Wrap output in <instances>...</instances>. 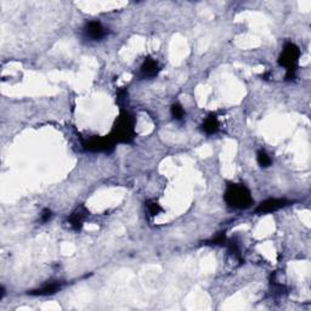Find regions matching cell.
<instances>
[{"mask_svg":"<svg viewBox=\"0 0 311 311\" xmlns=\"http://www.w3.org/2000/svg\"><path fill=\"white\" fill-rule=\"evenodd\" d=\"M108 34V29L106 28L101 22L97 21H91V22L86 23V26L84 27V35L88 38L89 40H101Z\"/></svg>","mask_w":311,"mask_h":311,"instance_id":"cell-5","label":"cell"},{"mask_svg":"<svg viewBox=\"0 0 311 311\" xmlns=\"http://www.w3.org/2000/svg\"><path fill=\"white\" fill-rule=\"evenodd\" d=\"M61 288H62V282H60V281H53V282L45 283V285L42 286L40 288L28 292V294H31V296H40V297L53 296V294H55L56 292H59Z\"/></svg>","mask_w":311,"mask_h":311,"instance_id":"cell-8","label":"cell"},{"mask_svg":"<svg viewBox=\"0 0 311 311\" xmlns=\"http://www.w3.org/2000/svg\"><path fill=\"white\" fill-rule=\"evenodd\" d=\"M147 211H149V213L152 215V217H156V215L159 214L163 209H162V207L157 203V202L150 201V202H147Z\"/></svg>","mask_w":311,"mask_h":311,"instance_id":"cell-13","label":"cell"},{"mask_svg":"<svg viewBox=\"0 0 311 311\" xmlns=\"http://www.w3.org/2000/svg\"><path fill=\"white\" fill-rule=\"evenodd\" d=\"M202 129L208 135H213V134H217L219 132V121H218V117L215 114H211L206 118V121L202 124Z\"/></svg>","mask_w":311,"mask_h":311,"instance_id":"cell-10","label":"cell"},{"mask_svg":"<svg viewBox=\"0 0 311 311\" xmlns=\"http://www.w3.org/2000/svg\"><path fill=\"white\" fill-rule=\"evenodd\" d=\"M256 160H258L259 165L263 168H266V167H270L272 163L271 158H270V156L266 154L265 151H263V150H260V151L258 152V155H256Z\"/></svg>","mask_w":311,"mask_h":311,"instance_id":"cell-11","label":"cell"},{"mask_svg":"<svg viewBox=\"0 0 311 311\" xmlns=\"http://www.w3.org/2000/svg\"><path fill=\"white\" fill-rule=\"evenodd\" d=\"M0 292H1V296H0V300H2V299H4V297H5V289H4V287L0 288Z\"/></svg>","mask_w":311,"mask_h":311,"instance_id":"cell-16","label":"cell"},{"mask_svg":"<svg viewBox=\"0 0 311 311\" xmlns=\"http://www.w3.org/2000/svg\"><path fill=\"white\" fill-rule=\"evenodd\" d=\"M160 68L157 61L152 59H146L140 68V77L141 78H155L159 73Z\"/></svg>","mask_w":311,"mask_h":311,"instance_id":"cell-7","label":"cell"},{"mask_svg":"<svg viewBox=\"0 0 311 311\" xmlns=\"http://www.w3.org/2000/svg\"><path fill=\"white\" fill-rule=\"evenodd\" d=\"M110 136L116 144H130L135 138V119L129 111L122 110Z\"/></svg>","mask_w":311,"mask_h":311,"instance_id":"cell-1","label":"cell"},{"mask_svg":"<svg viewBox=\"0 0 311 311\" xmlns=\"http://www.w3.org/2000/svg\"><path fill=\"white\" fill-rule=\"evenodd\" d=\"M289 202L285 198H269V200L261 202L255 208V213L258 214H266V213L276 212L278 209L286 207Z\"/></svg>","mask_w":311,"mask_h":311,"instance_id":"cell-6","label":"cell"},{"mask_svg":"<svg viewBox=\"0 0 311 311\" xmlns=\"http://www.w3.org/2000/svg\"><path fill=\"white\" fill-rule=\"evenodd\" d=\"M300 57V49L294 43L288 42L286 43L283 51L281 53L280 57H278V65L286 68L287 75H286V79L287 80H292L296 78V71L297 66H298V61Z\"/></svg>","mask_w":311,"mask_h":311,"instance_id":"cell-3","label":"cell"},{"mask_svg":"<svg viewBox=\"0 0 311 311\" xmlns=\"http://www.w3.org/2000/svg\"><path fill=\"white\" fill-rule=\"evenodd\" d=\"M224 198L226 204L234 209H247L253 204L250 191L243 184H229Z\"/></svg>","mask_w":311,"mask_h":311,"instance_id":"cell-2","label":"cell"},{"mask_svg":"<svg viewBox=\"0 0 311 311\" xmlns=\"http://www.w3.org/2000/svg\"><path fill=\"white\" fill-rule=\"evenodd\" d=\"M51 218H53V212L48 208H45L44 211L42 212V214H40V220H42L43 223H48Z\"/></svg>","mask_w":311,"mask_h":311,"instance_id":"cell-14","label":"cell"},{"mask_svg":"<svg viewBox=\"0 0 311 311\" xmlns=\"http://www.w3.org/2000/svg\"><path fill=\"white\" fill-rule=\"evenodd\" d=\"M225 241H226L225 234H224V233H220L219 236L215 237V238L213 239L212 243H213V244H220V243H224V242H225Z\"/></svg>","mask_w":311,"mask_h":311,"instance_id":"cell-15","label":"cell"},{"mask_svg":"<svg viewBox=\"0 0 311 311\" xmlns=\"http://www.w3.org/2000/svg\"><path fill=\"white\" fill-rule=\"evenodd\" d=\"M89 212L86 211L85 207L80 206L79 208L76 209L75 212L72 213V215L70 217V224L75 230H80L81 226H83L84 222L88 218Z\"/></svg>","mask_w":311,"mask_h":311,"instance_id":"cell-9","label":"cell"},{"mask_svg":"<svg viewBox=\"0 0 311 311\" xmlns=\"http://www.w3.org/2000/svg\"><path fill=\"white\" fill-rule=\"evenodd\" d=\"M170 112H171V116H173V118L175 119V121H182V119H184L185 111L180 103H174V105L171 106Z\"/></svg>","mask_w":311,"mask_h":311,"instance_id":"cell-12","label":"cell"},{"mask_svg":"<svg viewBox=\"0 0 311 311\" xmlns=\"http://www.w3.org/2000/svg\"><path fill=\"white\" fill-rule=\"evenodd\" d=\"M83 149L88 152H105V154H110L114 150V145L116 143L113 139L108 136H92V138L88 139V140L83 141Z\"/></svg>","mask_w":311,"mask_h":311,"instance_id":"cell-4","label":"cell"}]
</instances>
